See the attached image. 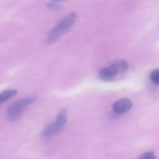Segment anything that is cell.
<instances>
[{
    "mask_svg": "<svg viewBox=\"0 0 159 159\" xmlns=\"http://www.w3.org/2000/svg\"><path fill=\"white\" fill-rule=\"evenodd\" d=\"M77 18L76 13H71L58 23L49 33L47 38L48 43L53 44L57 41L62 35L72 27Z\"/></svg>",
    "mask_w": 159,
    "mask_h": 159,
    "instance_id": "obj_1",
    "label": "cell"
},
{
    "mask_svg": "<svg viewBox=\"0 0 159 159\" xmlns=\"http://www.w3.org/2000/svg\"><path fill=\"white\" fill-rule=\"evenodd\" d=\"M38 99L37 97L26 98L20 99L11 105L7 110V118L11 121L16 120L25 110Z\"/></svg>",
    "mask_w": 159,
    "mask_h": 159,
    "instance_id": "obj_2",
    "label": "cell"
},
{
    "mask_svg": "<svg viewBox=\"0 0 159 159\" xmlns=\"http://www.w3.org/2000/svg\"><path fill=\"white\" fill-rule=\"evenodd\" d=\"M66 109L60 111L54 122L49 125L43 131L42 135L45 139H49L58 134L63 129L67 121Z\"/></svg>",
    "mask_w": 159,
    "mask_h": 159,
    "instance_id": "obj_3",
    "label": "cell"
},
{
    "mask_svg": "<svg viewBox=\"0 0 159 159\" xmlns=\"http://www.w3.org/2000/svg\"><path fill=\"white\" fill-rule=\"evenodd\" d=\"M133 103L128 98H122L118 100L112 106V109L116 113H125L130 110L133 107Z\"/></svg>",
    "mask_w": 159,
    "mask_h": 159,
    "instance_id": "obj_4",
    "label": "cell"
},
{
    "mask_svg": "<svg viewBox=\"0 0 159 159\" xmlns=\"http://www.w3.org/2000/svg\"><path fill=\"white\" fill-rule=\"evenodd\" d=\"M117 70L111 66L102 69L99 72V77L104 81H112L118 74Z\"/></svg>",
    "mask_w": 159,
    "mask_h": 159,
    "instance_id": "obj_5",
    "label": "cell"
},
{
    "mask_svg": "<svg viewBox=\"0 0 159 159\" xmlns=\"http://www.w3.org/2000/svg\"><path fill=\"white\" fill-rule=\"evenodd\" d=\"M111 66H112L119 73L127 70L129 67V64L125 60H119L113 62Z\"/></svg>",
    "mask_w": 159,
    "mask_h": 159,
    "instance_id": "obj_6",
    "label": "cell"
},
{
    "mask_svg": "<svg viewBox=\"0 0 159 159\" xmlns=\"http://www.w3.org/2000/svg\"><path fill=\"white\" fill-rule=\"evenodd\" d=\"M17 93L16 90H8L0 93V105L14 96Z\"/></svg>",
    "mask_w": 159,
    "mask_h": 159,
    "instance_id": "obj_7",
    "label": "cell"
},
{
    "mask_svg": "<svg viewBox=\"0 0 159 159\" xmlns=\"http://www.w3.org/2000/svg\"><path fill=\"white\" fill-rule=\"evenodd\" d=\"M150 79L151 81L155 85L159 84V70L155 69L152 70L150 74Z\"/></svg>",
    "mask_w": 159,
    "mask_h": 159,
    "instance_id": "obj_8",
    "label": "cell"
},
{
    "mask_svg": "<svg viewBox=\"0 0 159 159\" xmlns=\"http://www.w3.org/2000/svg\"><path fill=\"white\" fill-rule=\"evenodd\" d=\"M155 158V154L153 151L148 152L139 155L138 159H153Z\"/></svg>",
    "mask_w": 159,
    "mask_h": 159,
    "instance_id": "obj_9",
    "label": "cell"
},
{
    "mask_svg": "<svg viewBox=\"0 0 159 159\" xmlns=\"http://www.w3.org/2000/svg\"><path fill=\"white\" fill-rule=\"evenodd\" d=\"M46 7L52 10H60L61 7L57 4L53 3H48L46 4Z\"/></svg>",
    "mask_w": 159,
    "mask_h": 159,
    "instance_id": "obj_10",
    "label": "cell"
},
{
    "mask_svg": "<svg viewBox=\"0 0 159 159\" xmlns=\"http://www.w3.org/2000/svg\"><path fill=\"white\" fill-rule=\"evenodd\" d=\"M54 2H66V0H52Z\"/></svg>",
    "mask_w": 159,
    "mask_h": 159,
    "instance_id": "obj_11",
    "label": "cell"
}]
</instances>
